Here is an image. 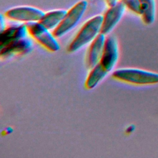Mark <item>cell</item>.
I'll use <instances>...</instances> for the list:
<instances>
[{
    "instance_id": "cell-1",
    "label": "cell",
    "mask_w": 158,
    "mask_h": 158,
    "mask_svg": "<svg viewBox=\"0 0 158 158\" xmlns=\"http://www.w3.org/2000/svg\"><path fill=\"white\" fill-rule=\"evenodd\" d=\"M102 22V15H96L81 27L67 47V51L75 52L84 46L89 44L101 33Z\"/></svg>"
},
{
    "instance_id": "cell-2",
    "label": "cell",
    "mask_w": 158,
    "mask_h": 158,
    "mask_svg": "<svg viewBox=\"0 0 158 158\" xmlns=\"http://www.w3.org/2000/svg\"><path fill=\"white\" fill-rule=\"evenodd\" d=\"M112 77L119 81L135 85L158 83V73L135 68H122L115 70Z\"/></svg>"
},
{
    "instance_id": "cell-3",
    "label": "cell",
    "mask_w": 158,
    "mask_h": 158,
    "mask_svg": "<svg viewBox=\"0 0 158 158\" xmlns=\"http://www.w3.org/2000/svg\"><path fill=\"white\" fill-rule=\"evenodd\" d=\"M88 6V2L86 0H81L75 4L67 10L59 27L52 31L54 35L57 38H61L75 28L85 14Z\"/></svg>"
},
{
    "instance_id": "cell-4",
    "label": "cell",
    "mask_w": 158,
    "mask_h": 158,
    "mask_svg": "<svg viewBox=\"0 0 158 158\" xmlns=\"http://www.w3.org/2000/svg\"><path fill=\"white\" fill-rule=\"evenodd\" d=\"M30 36L33 40L51 52L58 51L60 45L53 31L45 27L40 22L27 23Z\"/></svg>"
},
{
    "instance_id": "cell-5",
    "label": "cell",
    "mask_w": 158,
    "mask_h": 158,
    "mask_svg": "<svg viewBox=\"0 0 158 158\" xmlns=\"http://www.w3.org/2000/svg\"><path fill=\"white\" fill-rule=\"evenodd\" d=\"M44 12L39 8L30 6L14 7L4 12L6 17L15 22L29 23L40 22Z\"/></svg>"
},
{
    "instance_id": "cell-6",
    "label": "cell",
    "mask_w": 158,
    "mask_h": 158,
    "mask_svg": "<svg viewBox=\"0 0 158 158\" xmlns=\"http://www.w3.org/2000/svg\"><path fill=\"white\" fill-rule=\"evenodd\" d=\"M125 9L126 6L121 1L109 6L102 15L101 33L106 35L109 34L123 17Z\"/></svg>"
},
{
    "instance_id": "cell-7",
    "label": "cell",
    "mask_w": 158,
    "mask_h": 158,
    "mask_svg": "<svg viewBox=\"0 0 158 158\" xmlns=\"http://www.w3.org/2000/svg\"><path fill=\"white\" fill-rule=\"evenodd\" d=\"M118 56V46L116 38L112 35L106 37L99 63L108 72H110L117 64Z\"/></svg>"
},
{
    "instance_id": "cell-8",
    "label": "cell",
    "mask_w": 158,
    "mask_h": 158,
    "mask_svg": "<svg viewBox=\"0 0 158 158\" xmlns=\"http://www.w3.org/2000/svg\"><path fill=\"white\" fill-rule=\"evenodd\" d=\"M33 49V39L29 36L0 48V55L1 57L4 58L10 57L15 55H25L30 53Z\"/></svg>"
},
{
    "instance_id": "cell-9",
    "label": "cell",
    "mask_w": 158,
    "mask_h": 158,
    "mask_svg": "<svg viewBox=\"0 0 158 158\" xmlns=\"http://www.w3.org/2000/svg\"><path fill=\"white\" fill-rule=\"evenodd\" d=\"M29 36V31L26 23L17 22L7 26L1 31L0 48Z\"/></svg>"
},
{
    "instance_id": "cell-10",
    "label": "cell",
    "mask_w": 158,
    "mask_h": 158,
    "mask_svg": "<svg viewBox=\"0 0 158 158\" xmlns=\"http://www.w3.org/2000/svg\"><path fill=\"white\" fill-rule=\"evenodd\" d=\"M106 40V35L101 33L89 44L86 57V65L89 69H91L100 62Z\"/></svg>"
},
{
    "instance_id": "cell-11",
    "label": "cell",
    "mask_w": 158,
    "mask_h": 158,
    "mask_svg": "<svg viewBox=\"0 0 158 158\" xmlns=\"http://www.w3.org/2000/svg\"><path fill=\"white\" fill-rule=\"evenodd\" d=\"M67 12L65 9H59L44 12L40 22L45 27L53 31L61 23Z\"/></svg>"
},
{
    "instance_id": "cell-12",
    "label": "cell",
    "mask_w": 158,
    "mask_h": 158,
    "mask_svg": "<svg viewBox=\"0 0 158 158\" xmlns=\"http://www.w3.org/2000/svg\"><path fill=\"white\" fill-rule=\"evenodd\" d=\"M108 73L100 63L90 69L85 83L86 88L88 89H94L106 78Z\"/></svg>"
},
{
    "instance_id": "cell-13",
    "label": "cell",
    "mask_w": 158,
    "mask_h": 158,
    "mask_svg": "<svg viewBox=\"0 0 158 158\" xmlns=\"http://www.w3.org/2000/svg\"><path fill=\"white\" fill-rule=\"evenodd\" d=\"M139 2L143 21L146 25L152 24L155 20V0H139Z\"/></svg>"
},
{
    "instance_id": "cell-14",
    "label": "cell",
    "mask_w": 158,
    "mask_h": 158,
    "mask_svg": "<svg viewBox=\"0 0 158 158\" xmlns=\"http://www.w3.org/2000/svg\"><path fill=\"white\" fill-rule=\"evenodd\" d=\"M131 11L134 13L141 15V9L139 0H120Z\"/></svg>"
},
{
    "instance_id": "cell-15",
    "label": "cell",
    "mask_w": 158,
    "mask_h": 158,
    "mask_svg": "<svg viewBox=\"0 0 158 158\" xmlns=\"http://www.w3.org/2000/svg\"><path fill=\"white\" fill-rule=\"evenodd\" d=\"M6 16L4 14H1L0 16V29L1 31H2L7 26H6Z\"/></svg>"
},
{
    "instance_id": "cell-16",
    "label": "cell",
    "mask_w": 158,
    "mask_h": 158,
    "mask_svg": "<svg viewBox=\"0 0 158 158\" xmlns=\"http://www.w3.org/2000/svg\"><path fill=\"white\" fill-rule=\"evenodd\" d=\"M106 2V4L108 5V6H112L115 5V4H117L119 0H104Z\"/></svg>"
},
{
    "instance_id": "cell-17",
    "label": "cell",
    "mask_w": 158,
    "mask_h": 158,
    "mask_svg": "<svg viewBox=\"0 0 158 158\" xmlns=\"http://www.w3.org/2000/svg\"><path fill=\"white\" fill-rule=\"evenodd\" d=\"M133 130H134V127H133V126L131 125V126L128 127L127 128V130H126V131H127V133H131V132L133 131Z\"/></svg>"
},
{
    "instance_id": "cell-18",
    "label": "cell",
    "mask_w": 158,
    "mask_h": 158,
    "mask_svg": "<svg viewBox=\"0 0 158 158\" xmlns=\"http://www.w3.org/2000/svg\"><path fill=\"white\" fill-rule=\"evenodd\" d=\"M12 131H13V130H12V128H10V127L7 128L6 130V134L11 133Z\"/></svg>"
}]
</instances>
